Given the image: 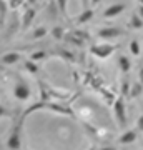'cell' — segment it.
Here are the masks:
<instances>
[{"instance_id": "cell-1", "label": "cell", "mask_w": 143, "mask_h": 150, "mask_svg": "<svg viewBox=\"0 0 143 150\" xmlns=\"http://www.w3.org/2000/svg\"><path fill=\"white\" fill-rule=\"evenodd\" d=\"M113 115H115V120L120 127L127 125V107H125L123 97H117V100L113 102Z\"/></svg>"}, {"instance_id": "cell-31", "label": "cell", "mask_w": 143, "mask_h": 150, "mask_svg": "<svg viewBox=\"0 0 143 150\" xmlns=\"http://www.w3.org/2000/svg\"><path fill=\"white\" fill-rule=\"evenodd\" d=\"M88 150H97V149H95V147H92V149H88Z\"/></svg>"}, {"instance_id": "cell-21", "label": "cell", "mask_w": 143, "mask_h": 150, "mask_svg": "<svg viewBox=\"0 0 143 150\" xmlns=\"http://www.w3.org/2000/svg\"><path fill=\"white\" fill-rule=\"evenodd\" d=\"M58 55H60V57H63L65 60L73 62V54H70V52H67V50H58Z\"/></svg>"}, {"instance_id": "cell-10", "label": "cell", "mask_w": 143, "mask_h": 150, "mask_svg": "<svg viewBox=\"0 0 143 150\" xmlns=\"http://www.w3.org/2000/svg\"><path fill=\"white\" fill-rule=\"evenodd\" d=\"M93 17H95V12L92 10V8H83L82 13H78V15L75 17V23L77 25H83L87 22H90Z\"/></svg>"}, {"instance_id": "cell-30", "label": "cell", "mask_w": 143, "mask_h": 150, "mask_svg": "<svg viewBox=\"0 0 143 150\" xmlns=\"http://www.w3.org/2000/svg\"><path fill=\"white\" fill-rule=\"evenodd\" d=\"M138 4H140V5H143V0H137Z\"/></svg>"}, {"instance_id": "cell-16", "label": "cell", "mask_w": 143, "mask_h": 150, "mask_svg": "<svg viewBox=\"0 0 143 150\" xmlns=\"http://www.w3.org/2000/svg\"><path fill=\"white\" fill-rule=\"evenodd\" d=\"M25 69L28 70V74H32V75H37L38 72H40V67L37 65V62H33V60H25Z\"/></svg>"}, {"instance_id": "cell-14", "label": "cell", "mask_w": 143, "mask_h": 150, "mask_svg": "<svg viewBox=\"0 0 143 150\" xmlns=\"http://www.w3.org/2000/svg\"><path fill=\"white\" fill-rule=\"evenodd\" d=\"M118 67H120V70L122 72H130V69H132V60L128 59L127 55H122L120 59H118Z\"/></svg>"}, {"instance_id": "cell-28", "label": "cell", "mask_w": 143, "mask_h": 150, "mask_svg": "<svg viewBox=\"0 0 143 150\" xmlns=\"http://www.w3.org/2000/svg\"><path fill=\"white\" fill-rule=\"evenodd\" d=\"M100 2H101V0H90V4H92V5H98Z\"/></svg>"}, {"instance_id": "cell-5", "label": "cell", "mask_w": 143, "mask_h": 150, "mask_svg": "<svg viewBox=\"0 0 143 150\" xmlns=\"http://www.w3.org/2000/svg\"><path fill=\"white\" fill-rule=\"evenodd\" d=\"M98 38H103V40H113V38L122 37V28L117 27H103L97 32Z\"/></svg>"}, {"instance_id": "cell-33", "label": "cell", "mask_w": 143, "mask_h": 150, "mask_svg": "<svg viewBox=\"0 0 143 150\" xmlns=\"http://www.w3.org/2000/svg\"><path fill=\"white\" fill-rule=\"evenodd\" d=\"M0 67H2V64H0Z\"/></svg>"}, {"instance_id": "cell-13", "label": "cell", "mask_w": 143, "mask_h": 150, "mask_svg": "<svg viewBox=\"0 0 143 150\" xmlns=\"http://www.w3.org/2000/svg\"><path fill=\"white\" fill-rule=\"evenodd\" d=\"M128 28H132V30H140L143 28V18L140 15H132L128 18Z\"/></svg>"}, {"instance_id": "cell-22", "label": "cell", "mask_w": 143, "mask_h": 150, "mask_svg": "<svg viewBox=\"0 0 143 150\" xmlns=\"http://www.w3.org/2000/svg\"><path fill=\"white\" fill-rule=\"evenodd\" d=\"M135 129H137L138 132H143V113L137 118V127H135Z\"/></svg>"}, {"instance_id": "cell-17", "label": "cell", "mask_w": 143, "mask_h": 150, "mask_svg": "<svg viewBox=\"0 0 143 150\" xmlns=\"http://www.w3.org/2000/svg\"><path fill=\"white\" fill-rule=\"evenodd\" d=\"M48 57V54L45 52V50H37V52H33V54H30V60H33V62H42V60H45Z\"/></svg>"}, {"instance_id": "cell-18", "label": "cell", "mask_w": 143, "mask_h": 150, "mask_svg": "<svg viewBox=\"0 0 143 150\" xmlns=\"http://www.w3.org/2000/svg\"><path fill=\"white\" fill-rule=\"evenodd\" d=\"M65 35H67V32H65L62 27H53L52 28V37L55 38V40H62V38H65Z\"/></svg>"}, {"instance_id": "cell-2", "label": "cell", "mask_w": 143, "mask_h": 150, "mask_svg": "<svg viewBox=\"0 0 143 150\" xmlns=\"http://www.w3.org/2000/svg\"><path fill=\"white\" fill-rule=\"evenodd\" d=\"M90 52L95 55L97 59L105 60V59H108V57H111V54L115 52V45H111V43H108V42L97 43V45H92Z\"/></svg>"}, {"instance_id": "cell-8", "label": "cell", "mask_w": 143, "mask_h": 150, "mask_svg": "<svg viewBox=\"0 0 143 150\" xmlns=\"http://www.w3.org/2000/svg\"><path fill=\"white\" fill-rule=\"evenodd\" d=\"M125 12V5L123 4H113V5H108L105 12H103V17L105 18H115V17L122 15Z\"/></svg>"}, {"instance_id": "cell-20", "label": "cell", "mask_w": 143, "mask_h": 150, "mask_svg": "<svg viewBox=\"0 0 143 150\" xmlns=\"http://www.w3.org/2000/svg\"><path fill=\"white\" fill-rule=\"evenodd\" d=\"M55 2H57V8L60 10V13L65 15L67 13V4H68V0H55Z\"/></svg>"}, {"instance_id": "cell-11", "label": "cell", "mask_w": 143, "mask_h": 150, "mask_svg": "<svg viewBox=\"0 0 143 150\" xmlns=\"http://www.w3.org/2000/svg\"><path fill=\"white\" fill-rule=\"evenodd\" d=\"M45 108H50L53 112H58V113H63V115H72L73 117V110L67 105H62V103H52V102H47Z\"/></svg>"}, {"instance_id": "cell-26", "label": "cell", "mask_w": 143, "mask_h": 150, "mask_svg": "<svg viewBox=\"0 0 143 150\" xmlns=\"http://www.w3.org/2000/svg\"><path fill=\"white\" fill-rule=\"evenodd\" d=\"M140 83L143 85V67L140 69Z\"/></svg>"}, {"instance_id": "cell-24", "label": "cell", "mask_w": 143, "mask_h": 150, "mask_svg": "<svg viewBox=\"0 0 143 150\" xmlns=\"http://www.w3.org/2000/svg\"><path fill=\"white\" fill-rule=\"evenodd\" d=\"M7 2H8V7H12V8H17L20 5V0H7Z\"/></svg>"}, {"instance_id": "cell-32", "label": "cell", "mask_w": 143, "mask_h": 150, "mask_svg": "<svg viewBox=\"0 0 143 150\" xmlns=\"http://www.w3.org/2000/svg\"><path fill=\"white\" fill-rule=\"evenodd\" d=\"M123 150H128V149H123Z\"/></svg>"}, {"instance_id": "cell-15", "label": "cell", "mask_w": 143, "mask_h": 150, "mask_svg": "<svg viewBox=\"0 0 143 150\" xmlns=\"http://www.w3.org/2000/svg\"><path fill=\"white\" fill-rule=\"evenodd\" d=\"M7 12H8V2L7 0H0V27H4V23H5Z\"/></svg>"}, {"instance_id": "cell-9", "label": "cell", "mask_w": 143, "mask_h": 150, "mask_svg": "<svg viewBox=\"0 0 143 150\" xmlns=\"http://www.w3.org/2000/svg\"><path fill=\"white\" fill-rule=\"evenodd\" d=\"M20 54L18 52H7V54H4L2 57H0V62L4 65H15L20 62Z\"/></svg>"}, {"instance_id": "cell-4", "label": "cell", "mask_w": 143, "mask_h": 150, "mask_svg": "<svg viewBox=\"0 0 143 150\" xmlns=\"http://www.w3.org/2000/svg\"><path fill=\"white\" fill-rule=\"evenodd\" d=\"M13 97H15L17 100H20V102H25V100H28V98L32 97L30 87L27 85L22 79H18V82H17L15 87H13Z\"/></svg>"}, {"instance_id": "cell-12", "label": "cell", "mask_w": 143, "mask_h": 150, "mask_svg": "<svg viewBox=\"0 0 143 150\" xmlns=\"http://www.w3.org/2000/svg\"><path fill=\"white\" fill-rule=\"evenodd\" d=\"M128 48H130V54L133 55V57H140L143 52L142 48V43H140V40L138 38H132L130 40V45H128Z\"/></svg>"}, {"instance_id": "cell-25", "label": "cell", "mask_w": 143, "mask_h": 150, "mask_svg": "<svg viewBox=\"0 0 143 150\" xmlns=\"http://www.w3.org/2000/svg\"><path fill=\"white\" fill-rule=\"evenodd\" d=\"M82 4H83V8H88V5H90V0H82Z\"/></svg>"}, {"instance_id": "cell-3", "label": "cell", "mask_w": 143, "mask_h": 150, "mask_svg": "<svg viewBox=\"0 0 143 150\" xmlns=\"http://www.w3.org/2000/svg\"><path fill=\"white\" fill-rule=\"evenodd\" d=\"M22 122H23V118H20V122L17 123V127L12 130V134L7 139V147H8V150H20L22 149V139H20Z\"/></svg>"}, {"instance_id": "cell-19", "label": "cell", "mask_w": 143, "mask_h": 150, "mask_svg": "<svg viewBox=\"0 0 143 150\" xmlns=\"http://www.w3.org/2000/svg\"><path fill=\"white\" fill-rule=\"evenodd\" d=\"M45 35H47V28L45 27H37L35 30H33V33H32V38L38 40V38H43Z\"/></svg>"}, {"instance_id": "cell-29", "label": "cell", "mask_w": 143, "mask_h": 150, "mask_svg": "<svg viewBox=\"0 0 143 150\" xmlns=\"http://www.w3.org/2000/svg\"><path fill=\"white\" fill-rule=\"evenodd\" d=\"M101 150H117V149H113V147H103Z\"/></svg>"}, {"instance_id": "cell-7", "label": "cell", "mask_w": 143, "mask_h": 150, "mask_svg": "<svg viewBox=\"0 0 143 150\" xmlns=\"http://www.w3.org/2000/svg\"><path fill=\"white\" fill-rule=\"evenodd\" d=\"M35 13H37V10H35L33 7H28V8H25L23 15H22V25H20L22 30H27V28L32 25L33 18H35Z\"/></svg>"}, {"instance_id": "cell-6", "label": "cell", "mask_w": 143, "mask_h": 150, "mask_svg": "<svg viewBox=\"0 0 143 150\" xmlns=\"http://www.w3.org/2000/svg\"><path fill=\"white\" fill-rule=\"evenodd\" d=\"M138 132L137 129H127L125 132H122L120 134V137H118V144H122V145H132L137 142L138 139Z\"/></svg>"}, {"instance_id": "cell-23", "label": "cell", "mask_w": 143, "mask_h": 150, "mask_svg": "<svg viewBox=\"0 0 143 150\" xmlns=\"http://www.w3.org/2000/svg\"><path fill=\"white\" fill-rule=\"evenodd\" d=\"M2 117H10V112H8L4 105H0V118Z\"/></svg>"}, {"instance_id": "cell-27", "label": "cell", "mask_w": 143, "mask_h": 150, "mask_svg": "<svg viewBox=\"0 0 143 150\" xmlns=\"http://www.w3.org/2000/svg\"><path fill=\"white\" fill-rule=\"evenodd\" d=\"M138 15L143 18V5H140V8H138Z\"/></svg>"}]
</instances>
